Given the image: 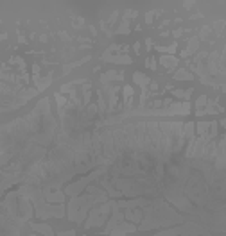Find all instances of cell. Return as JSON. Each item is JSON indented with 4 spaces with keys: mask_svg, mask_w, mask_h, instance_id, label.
<instances>
[{
    "mask_svg": "<svg viewBox=\"0 0 226 236\" xmlns=\"http://www.w3.org/2000/svg\"><path fill=\"white\" fill-rule=\"evenodd\" d=\"M176 77H178V79H192V77H190L187 72H183V70H181V72H178V75H176Z\"/></svg>",
    "mask_w": 226,
    "mask_h": 236,
    "instance_id": "4",
    "label": "cell"
},
{
    "mask_svg": "<svg viewBox=\"0 0 226 236\" xmlns=\"http://www.w3.org/2000/svg\"><path fill=\"white\" fill-rule=\"evenodd\" d=\"M205 102H207V97H205V95H203V97H201V98H199V100H198V104H199V106H203V104H205Z\"/></svg>",
    "mask_w": 226,
    "mask_h": 236,
    "instance_id": "5",
    "label": "cell"
},
{
    "mask_svg": "<svg viewBox=\"0 0 226 236\" xmlns=\"http://www.w3.org/2000/svg\"><path fill=\"white\" fill-rule=\"evenodd\" d=\"M208 127H210V124H208V122H201V124H199V127H198V132H199V134H205Z\"/></svg>",
    "mask_w": 226,
    "mask_h": 236,
    "instance_id": "3",
    "label": "cell"
},
{
    "mask_svg": "<svg viewBox=\"0 0 226 236\" xmlns=\"http://www.w3.org/2000/svg\"><path fill=\"white\" fill-rule=\"evenodd\" d=\"M131 97H133V90H131L129 86H126V88H124V98H126L128 106L131 104Z\"/></svg>",
    "mask_w": 226,
    "mask_h": 236,
    "instance_id": "1",
    "label": "cell"
},
{
    "mask_svg": "<svg viewBox=\"0 0 226 236\" xmlns=\"http://www.w3.org/2000/svg\"><path fill=\"white\" fill-rule=\"evenodd\" d=\"M135 79H136V82L142 84V86H145V84L149 82V79H147L145 75H142V73H135Z\"/></svg>",
    "mask_w": 226,
    "mask_h": 236,
    "instance_id": "2",
    "label": "cell"
}]
</instances>
